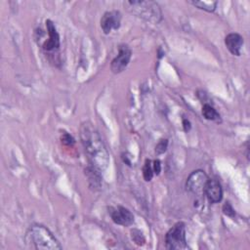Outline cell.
Masks as SVG:
<instances>
[{"label": "cell", "instance_id": "cell-21", "mask_svg": "<svg viewBox=\"0 0 250 250\" xmlns=\"http://www.w3.org/2000/svg\"><path fill=\"white\" fill-rule=\"evenodd\" d=\"M183 126H184L185 131L188 132V131L190 129V122H189L188 119L184 118V120H183Z\"/></svg>", "mask_w": 250, "mask_h": 250}, {"label": "cell", "instance_id": "cell-18", "mask_svg": "<svg viewBox=\"0 0 250 250\" xmlns=\"http://www.w3.org/2000/svg\"><path fill=\"white\" fill-rule=\"evenodd\" d=\"M61 141H62V144H63L64 146H72L75 143L73 137L71 135H69L68 133H66V132H63L62 134Z\"/></svg>", "mask_w": 250, "mask_h": 250}, {"label": "cell", "instance_id": "cell-4", "mask_svg": "<svg viewBox=\"0 0 250 250\" xmlns=\"http://www.w3.org/2000/svg\"><path fill=\"white\" fill-rule=\"evenodd\" d=\"M45 25L46 31L41 28L35 30V41L46 55H54V53L59 51L61 46L60 35L51 20H46Z\"/></svg>", "mask_w": 250, "mask_h": 250}, {"label": "cell", "instance_id": "cell-11", "mask_svg": "<svg viewBox=\"0 0 250 250\" xmlns=\"http://www.w3.org/2000/svg\"><path fill=\"white\" fill-rule=\"evenodd\" d=\"M243 44H244L243 37L236 32L229 33L225 37V45L227 49L229 51V53L233 56H236V57L240 56Z\"/></svg>", "mask_w": 250, "mask_h": 250}, {"label": "cell", "instance_id": "cell-14", "mask_svg": "<svg viewBox=\"0 0 250 250\" xmlns=\"http://www.w3.org/2000/svg\"><path fill=\"white\" fill-rule=\"evenodd\" d=\"M193 6L197 7L198 9L200 10H203V11H206V12H214L216 10V7H217V4L218 2L217 1H210V0H203V1H191L190 2Z\"/></svg>", "mask_w": 250, "mask_h": 250}, {"label": "cell", "instance_id": "cell-2", "mask_svg": "<svg viewBox=\"0 0 250 250\" xmlns=\"http://www.w3.org/2000/svg\"><path fill=\"white\" fill-rule=\"evenodd\" d=\"M24 242L28 248L36 250H61L62 248L52 231L41 224H33L27 229Z\"/></svg>", "mask_w": 250, "mask_h": 250}, {"label": "cell", "instance_id": "cell-15", "mask_svg": "<svg viewBox=\"0 0 250 250\" xmlns=\"http://www.w3.org/2000/svg\"><path fill=\"white\" fill-rule=\"evenodd\" d=\"M153 170H152V165H151V161L149 159H146L145 161L144 167H143V176L146 182H149L151 181L152 177H153Z\"/></svg>", "mask_w": 250, "mask_h": 250}, {"label": "cell", "instance_id": "cell-17", "mask_svg": "<svg viewBox=\"0 0 250 250\" xmlns=\"http://www.w3.org/2000/svg\"><path fill=\"white\" fill-rule=\"evenodd\" d=\"M167 146H168V140L167 139H162L155 146V152L157 154H161V153L166 151Z\"/></svg>", "mask_w": 250, "mask_h": 250}, {"label": "cell", "instance_id": "cell-16", "mask_svg": "<svg viewBox=\"0 0 250 250\" xmlns=\"http://www.w3.org/2000/svg\"><path fill=\"white\" fill-rule=\"evenodd\" d=\"M131 236H132V239L137 243V244H139V245H143L144 243H145V241H146V239H145V237H144V235H143V233L139 230V229H133V230H131Z\"/></svg>", "mask_w": 250, "mask_h": 250}, {"label": "cell", "instance_id": "cell-5", "mask_svg": "<svg viewBox=\"0 0 250 250\" xmlns=\"http://www.w3.org/2000/svg\"><path fill=\"white\" fill-rule=\"evenodd\" d=\"M165 247L169 250L188 249L186 239V225L183 222H177L165 234Z\"/></svg>", "mask_w": 250, "mask_h": 250}, {"label": "cell", "instance_id": "cell-12", "mask_svg": "<svg viewBox=\"0 0 250 250\" xmlns=\"http://www.w3.org/2000/svg\"><path fill=\"white\" fill-rule=\"evenodd\" d=\"M85 175L88 178V182L91 188L97 189L101 188L102 177H101V172L99 170H97L96 168L90 165L85 169Z\"/></svg>", "mask_w": 250, "mask_h": 250}, {"label": "cell", "instance_id": "cell-20", "mask_svg": "<svg viewBox=\"0 0 250 250\" xmlns=\"http://www.w3.org/2000/svg\"><path fill=\"white\" fill-rule=\"evenodd\" d=\"M152 170H153V173H154L155 175H159V174H160V171H161V163H160V160H159V159H155V160L153 161Z\"/></svg>", "mask_w": 250, "mask_h": 250}, {"label": "cell", "instance_id": "cell-6", "mask_svg": "<svg viewBox=\"0 0 250 250\" xmlns=\"http://www.w3.org/2000/svg\"><path fill=\"white\" fill-rule=\"evenodd\" d=\"M208 179L207 174L203 170H194L187 179L186 189L194 195H202L204 193V188Z\"/></svg>", "mask_w": 250, "mask_h": 250}, {"label": "cell", "instance_id": "cell-1", "mask_svg": "<svg viewBox=\"0 0 250 250\" xmlns=\"http://www.w3.org/2000/svg\"><path fill=\"white\" fill-rule=\"evenodd\" d=\"M79 132L90 165L100 172H104L109 164V153L100 133L88 121L81 124Z\"/></svg>", "mask_w": 250, "mask_h": 250}, {"label": "cell", "instance_id": "cell-3", "mask_svg": "<svg viewBox=\"0 0 250 250\" xmlns=\"http://www.w3.org/2000/svg\"><path fill=\"white\" fill-rule=\"evenodd\" d=\"M124 6L131 14L146 21L158 23L162 20L160 6L155 1H125Z\"/></svg>", "mask_w": 250, "mask_h": 250}, {"label": "cell", "instance_id": "cell-10", "mask_svg": "<svg viewBox=\"0 0 250 250\" xmlns=\"http://www.w3.org/2000/svg\"><path fill=\"white\" fill-rule=\"evenodd\" d=\"M210 203H218L223 198V188L219 180L215 178L208 179L204 188V193Z\"/></svg>", "mask_w": 250, "mask_h": 250}, {"label": "cell", "instance_id": "cell-13", "mask_svg": "<svg viewBox=\"0 0 250 250\" xmlns=\"http://www.w3.org/2000/svg\"><path fill=\"white\" fill-rule=\"evenodd\" d=\"M202 115L205 119L220 122L221 121V115L219 112L209 104H204L202 106Z\"/></svg>", "mask_w": 250, "mask_h": 250}, {"label": "cell", "instance_id": "cell-9", "mask_svg": "<svg viewBox=\"0 0 250 250\" xmlns=\"http://www.w3.org/2000/svg\"><path fill=\"white\" fill-rule=\"evenodd\" d=\"M121 13L117 10L105 12L101 19V27L104 34H109L112 30H117L121 23Z\"/></svg>", "mask_w": 250, "mask_h": 250}, {"label": "cell", "instance_id": "cell-7", "mask_svg": "<svg viewBox=\"0 0 250 250\" xmlns=\"http://www.w3.org/2000/svg\"><path fill=\"white\" fill-rule=\"evenodd\" d=\"M132 57V50L126 44H121L118 47L117 56L111 61L110 69L113 73L117 74L122 72L128 65Z\"/></svg>", "mask_w": 250, "mask_h": 250}, {"label": "cell", "instance_id": "cell-8", "mask_svg": "<svg viewBox=\"0 0 250 250\" xmlns=\"http://www.w3.org/2000/svg\"><path fill=\"white\" fill-rule=\"evenodd\" d=\"M108 210H109L108 213L110 215L111 220L116 225L128 227L134 223L135 218L133 213L129 209L125 208L124 206L118 205L115 207H110Z\"/></svg>", "mask_w": 250, "mask_h": 250}, {"label": "cell", "instance_id": "cell-19", "mask_svg": "<svg viewBox=\"0 0 250 250\" xmlns=\"http://www.w3.org/2000/svg\"><path fill=\"white\" fill-rule=\"evenodd\" d=\"M223 213L225 215H227L228 217H230V218H233L235 216V211L234 209L232 208V206L229 203V202H226L223 206Z\"/></svg>", "mask_w": 250, "mask_h": 250}]
</instances>
